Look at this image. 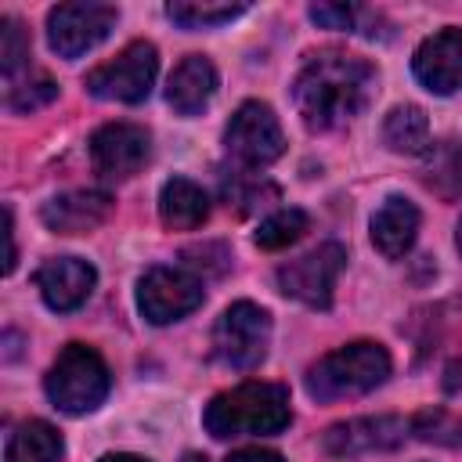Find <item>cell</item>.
<instances>
[{
    "label": "cell",
    "mask_w": 462,
    "mask_h": 462,
    "mask_svg": "<svg viewBox=\"0 0 462 462\" xmlns=\"http://www.w3.org/2000/svg\"><path fill=\"white\" fill-rule=\"evenodd\" d=\"M159 72V51L148 40H134L126 43L112 61L97 65L94 72H87V90L101 101H123V105H137L152 94Z\"/></svg>",
    "instance_id": "5"
},
{
    "label": "cell",
    "mask_w": 462,
    "mask_h": 462,
    "mask_svg": "<svg viewBox=\"0 0 462 462\" xmlns=\"http://www.w3.org/2000/svg\"><path fill=\"white\" fill-rule=\"evenodd\" d=\"M0 69L7 83H14L22 69H29V36L14 18L0 22Z\"/></svg>",
    "instance_id": "23"
},
{
    "label": "cell",
    "mask_w": 462,
    "mask_h": 462,
    "mask_svg": "<svg viewBox=\"0 0 462 462\" xmlns=\"http://www.w3.org/2000/svg\"><path fill=\"white\" fill-rule=\"evenodd\" d=\"M303 231H307V213H303V209H278V213H271L267 220H260L253 242H256L260 249H285V245H292Z\"/></svg>",
    "instance_id": "22"
},
{
    "label": "cell",
    "mask_w": 462,
    "mask_h": 462,
    "mask_svg": "<svg viewBox=\"0 0 462 462\" xmlns=\"http://www.w3.org/2000/svg\"><path fill=\"white\" fill-rule=\"evenodd\" d=\"M61 451H65L61 433L43 419H29L7 437L4 458L7 462H58Z\"/></svg>",
    "instance_id": "19"
},
{
    "label": "cell",
    "mask_w": 462,
    "mask_h": 462,
    "mask_svg": "<svg viewBox=\"0 0 462 462\" xmlns=\"http://www.w3.org/2000/svg\"><path fill=\"white\" fill-rule=\"evenodd\" d=\"M180 462H209V458H206V455H195V451H191V455H184Z\"/></svg>",
    "instance_id": "29"
},
{
    "label": "cell",
    "mask_w": 462,
    "mask_h": 462,
    "mask_svg": "<svg viewBox=\"0 0 462 462\" xmlns=\"http://www.w3.org/2000/svg\"><path fill=\"white\" fill-rule=\"evenodd\" d=\"M292 422L289 390L282 383H238L224 393H217L206 411L202 426L209 437H267L282 433Z\"/></svg>",
    "instance_id": "2"
},
{
    "label": "cell",
    "mask_w": 462,
    "mask_h": 462,
    "mask_svg": "<svg viewBox=\"0 0 462 462\" xmlns=\"http://www.w3.org/2000/svg\"><path fill=\"white\" fill-rule=\"evenodd\" d=\"M310 18L318 25H325V29H354L357 7H350V4H314Z\"/></svg>",
    "instance_id": "25"
},
{
    "label": "cell",
    "mask_w": 462,
    "mask_h": 462,
    "mask_svg": "<svg viewBox=\"0 0 462 462\" xmlns=\"http://www.w3.org/2000/svg\"><path fill=\"white\" fill-rule=\"evenodd\" d=\"M217 94V69L206 54H188L166 83V101L177 116H199Z\"/></svg>",
    "instance_id": "17"
},
{
    "label": "cell",
    "mask_w": 462,
    "mask_h": 462,
    "mask_svg": "<svg viewBox=\"0 0 462 462\" xmlns=\"http://www.w3.org/2000/svg\"><path fill=\"white\" fill-rule=\"evenodd\" d=\"M455 245H458V253H462V220H458V227H455Z\"/></svg>",
    "instance_id": "30"
},
{
    "label": "cell",
    "mask_w": 462,
    "mask_h": 462,
    "mask_svg": "<svg viewBox=\"0 0 462 462\" xmlns=\"http://www.w3.org/2000/svg\"><path fill=\"white\" fill-rule=\"evenodd\" d=\"M408 437V422L397 415H365L350 422H336L325 433V451L336 458H354L368 451H390Z\"/></svg>",
    "instance_id": "13"
},
{
    "label": "cell",
    "mask_w": 462,
    "mask_h": 462,
    "mask_svg": "<svg viewBox=\"0 0 462 462\" xmlns=\"http://www.w3.org/2000/svg\"><path fill=\"white\" fill-rule=\"evenodd\" d=\"M451 430H455V437H451V440H455V444H462V422H455Z\"/></svg>",
    "instance_id": "31"
},
{
    "label": "cell",
    "mask_w": 462,
    "mask_h": 462,
    "mask_svg": "<svg viewBox=\"0 0 462 462\" xmlns=\"http://www.w3.org/2000/svg\"><path fill=\"white\" fill-rule=\"evenodd\" d=\"M108 209H112V199L105 191L79 188V191H65V195H54L51 202H43L40 217L58 235H83V231L97 227L108 217Z\"/></svg>",
    "instance_id": "15"
},
{
    "label": "cell",
    "mask_w": 462,
    "mask_h": 462,
    "mask_svg": "<svg viewBox=\"0 0 462 462\" xmlns=\"http://www.w3.org/2000/svg\"><path fill=\"white\" fill-rule=\"evenodd\" d=\"M343 263H346V249L339 242H321L318 249L278 267V289L300 300L303 307L325 310L332 303V289H336Z\"/></svg>",
    "instance_id": "8"
},
{
    "label": "cell",
    "mask_w": 462,
    "mask_h": 462,
    "mask_svg": "<svg viewBox=\"0 0 462 462\" xmlns=\"http://www.w3.org/2000/svg\"><path fill=\"white\" fill-rule=\"evenodd\" d=\"M372 94H375V69L365 58L336 54V51L310 58L292 83L296 112L310 130H332L357 119L368 108Z\"/></svg>",
    "instance_id": "1"
},
{
    "label": "cell",
    "mask_w": 462,
    "mask_h": 462,
    "mask_svg": "<svg viewBox=\"0 0 462 462\" xmlns=\"http://www.w3.org/2000/svg\"><path fill=\"white\" fill-rule=\"evenodd\" d=\"M386 375H390L386 346L372 343V339H357V343L336 346L332 354L314 361L307 368L303 383L314 401H346V397L372 393L375 386L386 383Z\"/></svg>",
    "instance_id": "3"
},
{
    "label": "cell",
    "mask_w": 462,
    "mask_h": 462,
    "mask_svg": "<svg viewBox=\"0 0 462 462\" xmlns=\"http://www.w3.org/2000/svg\"><path fill=\"white\" fill-rule=\"evenodd\" d=\"M119 22L112 4H58L47 14V43L61 58H79L94 51Z\"/></svg>",
    "instance_id": "10"
},
{
    "label": "cell",
    "mask_w": 462,
    "mask_h": 462,
    "mask_svg": "<svg viewBox=\"0 0 462 462\" xmlns=\"http://www.w3.org/2000/svg\"><path fill=\"white\" fill-rule=\"evenodd\" d=\"M148 152H152V137L137 123H105L90 137V162L94 173H101L105 180H126L141 173Z\"/></svg>",
    "instance_id": "11"
},
{
    "label": "cell",
    "mask_w": 462,
    "mask_h": 462,
    "mask_svg": "<svg viewBox=\"0 0 462 462\" xmlns=\"http://www.w3.org/2000/svg\"><path fill=\"white\" fill-rule=\"evenodd\" d=\"M383 144L397 155H422L430 148V119L419 105H397L383 119Z\"/></svg>",
    "instance_id": "20"
},
{
    "label": "cell",
    "mask_w": 462,
    "mask_h": 462,
    "mask_svg": "<svg viewBox=\"0 0 462 462\" xmlns=\"http://www.w3.org/2000/svg\"><path fill=\"white\" fill-rule=\"evenodd\" d=\"M43 386H47V397H51V404L58 411H65V415H87V411H94L108 397L112 379H108L105 357L94 346L69 343L54 357Z\"/></svg>",
    "instance_id": "4"
},
{
    "label": "cell",
    "mask_w": 462,
    "mask_h": 462,
    "mask_svg": "<svg viewBox=\"0 0 462 462\" xmlns=\"http://www.w3.org/2000/svg\"><path fill=\"white\" fill-rule=\"evenodd\" d=\"M245 14V4H202V0H173L166 4V18L180 29H217Z\"/></svg>",
    "instance_id": "21"
},
{
    "label": "cell",
    "mask_w": 462,
    "mask_h": 462,
    "mask_svg": "<svg viewBox=\"0 0 462 462\" xmlns=\"http://www.w3.org/2000/svg\"><path fill=\"white\" fill-rule=\"evenodd\" d=\"M97 462H148V458H141V455H126V451H108V455H101Z\"/></svg>",
    "instance_id": "28"
},
{
    "label": "cell",
    "mask_w": 462,
    "mask_h": 462,
    "mask_svg": "<svg viewBox=\"0 0 462 462\" xmlns=\"http://www.w3.org/2000/svg\"><path fill=\"white\" fill-rule=\"evenodd\" d=\"M419 235V209L411 199L404 195H390L383 199V206L372 213V245L386 256V260H401Z\"/></svg>",
    "instance_id": "16"
},
{
    "label": "cell",
    "mask_w": 462,
    "mask_h": 462,
    "mask_svg": "<svg viewBox=\"0 0 462 462\" xmlns=\"http://www.w3.org/2000/svg\"><path fill=\"white\" fill-rule=\"evenodd\" d=\"M94 282H97V271L79 256H51L36 271V289H40L43 303L58 314L76 310L94 292Z\"/></svg>",
    "instance_id": "14"
},
{
    "label": "cell",
    "mask_w": 462,
    "mask_h": 462,
    "mask_svg": "<svg viewBox=\"0 0 462 462\" xmlns=\"http://www.w3.org/2000/svg\"><path fill=\"white\" fill-rule=\"evenodd\" d=\"M54 94H58V87H54L47 76H40L36 83L18 79V83H7V108H11V112H32V108L47 105Z\"/></svg>",
    "instance_id": "24"
},
{
    "label": "cell",
    "mask_w": 462,
    "mask_h": 462,
    "mask_svg": "<svg viewBox=\"0 0 462 462\" xmlns=\"http://www.w3.org/2000/svg\"><path fill=\"white\" fill-rule=\"evenodd\" d=\"M271 346V314L260 303L238 300L213 325V354L227 368H256Z\"/></svg>",
    "instance_id": "6"
},
{
    "label": "cell",
    "mask_w": 462,
    "mask_h": 462,
    "mask_svg": "<svg viewBox=\"0 0 462 462\" xmlns=\"http://www.w3.org/2000/svg\"><path fill=\"white\" fill-rule=\"evenodd\" d=\"M206 289L191 271L180 267H148L137 282V310L152 321V325H170L180 321L184 314H191L202 303Z\"/></svg>",
    "instance_id": "9"
},
{
    "label": "cell",
    "mask_w": 462,
    "mask_h": 462,
    "mask_svg": "<svg viewBox=\"0 0 462 462\" xmlns=\"http://www.w3.org/2000/svg\"><path fill=\"white\" fill-rule=\"evenodd\" d=\"M411 72L430 94H458L462 90V29H440L426 36L415 47Z\"/></svg>",
    "instance_id": "12"
},
{
    "label": "cell",
    "mask_w": 462,
    "mask_h": 462,
    "mask_svg": "<svg viewBox=\"0 0 462 462\" xmlns=\"http://www.w3.org/2000/svg\"><path fill=\"white\" fill-rule=\"evenodd\" d=\"M4 238H7V260H4V274L14 271V224H11V209H4Z\"/></svg>",
    "instance_id": "27"
},
{
    "label": "cell",
    "mask_w": 462,
    "mask_h": 462,
    "mask_svg": "<svg viewBox=\"0 0 462 462\" xmlns=\"http://www.w3.org/2000/svg\"><path fill=\"white\" fill-rule=\"evenodd\" d=\"M224 462H285V458L278 451H271V448H238Z\"/></svg>",
    "instance_id": "26"
},
{
    "label": "cell",
    "mask_w": 462,
    "mask_h": 462,
    "mask_svg": "<svg viewBox=\"0 0 462 462\" xmlns=\"http://www.w3.org/2000/svg\"><path fill=\"white\" fill-rule=\"evenodd\" d=\"M159 217L170 231H195L209 217V195L195 180L173 177L159 191Z\"/></svg>",
    "instance_id": "18"
},
{
    "label": "cell",
    "mask_w": 462,
    "mask_h": 462,
    "mask_svg": "<svg viewBox=\"0 0 462 462\" xmlns=\"http://www.w3.org/2000/svg\"><path fill=\"white\" fill-rule=\"evenodd\" d=\"M224 144L242 166L260 170V166H271L285 152V134H282V123L271 105L242 101L224 130Z\"/></svg>",
    "instance_id": "7"
}]
</instances>
